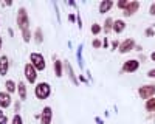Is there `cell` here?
I'll return each mask as SVG.
<instances>
[{"mask_svg":"<svg viewBox=\"0 0 155 124\" xmlns=\"http://www.w3.org/2000/svg\"><path fill=\"white\" fill-rule=\"evenodd\" d=\"M82 44L78 47V53H76V56H78V64H79V67L81 68H84V59H82Z\"/></svg>","mask_w":155,"mask_h":124,"instance_id":"ffe728a7","label":"cell"},{"mask_svg":"<svg viewBox=\"0 0 155 124\" xmlns=\"http://www.w3.org/2000/svg\"><path fill=\"white\" fill-rule=\"evenodd\" d=\"M127 5H129V0H120V2H116V6H118L120 9H126L127 8Z\"/></svg>","mask_w":155,"mask_h":124,"instance_id":"d4e9b609","label":"cell"},{"mask_svg":"<svg viewBox=\"0 0 155 124\" xmlns=\"http://www.w3.org/2000/svg\"><path fill=\"white\" fill-rule=\"evenodd\" d=\"M102 45H104L106 48L109 47V41H107V37H104V41H102Z\"/></svg>","mask_w":155,"mask_h":124,"instance_id":"836d02e7","label":"cell"},{"mask_svg":"<svg viewBox=\"0 0 155 124\" xmlns=\"http://www.w3.org/2000/svg\"><path fill=\"white\" fill-rule=\"evenodd\" d=\"M138 9H140V2H137V0H134V2H129L127 8L123 11V16H124V17H132Z\"/></svg>","mask_w":155,"mask_h":124,"instance_id":"30bf717a","label":"cell"},{"mask_svg":"<svg viewBox=\"0 0 155 124\" xmlns=\"http://www.w3.org/2000/svg\"><path fill=\"white\" fill-rule=\"evenodd\" d=\"M140 68V60L137 59H129L123 64V71L124 73H135Z\"/></svg>","mask_w":155,"mask_h":124,"instance_id":"52a82bcc","label":"cell"},{"mask_svg":"<svg viewBox=\"0 0 155 124\" xmlns=\"http://www.w3.org/2000/svg\"><path fill=\"white\" fill-rule=\"evenodd\" d=\"M54 74H56V78H62V74H64V62L59 60V59H54Z\"/></svg>","mask_w":155,"mask_h":124,"instance_id":"2e32d148","label":"cell"},{"mask_svg":"<svg viewBox=\"0 0 155 124\" xmlns=\"http://www.w3.org/2000/svg\"><path fill=\"white\" fill-rule=\"evenodd\" d=\"M64 70H65L67 76H68V79L71 81L73 85H79V79L76 78V74H74V71H73V67H71V64H70L68 60L64 62Z\"/></svg>","mask_w":155,"mask_h":124,"instance_id":"9c48e42d","label":"cell"},{"mask_svg":"<svg viewBox=\"0 0 155 124\" xmlns=\"http://www.w3.org/2000/svg\"><path fill=\"white\" fill-rule=\"evenodd\" d=\"M0 124H8V118H6V115H5L2 119H0Z\"/></svg>","mask_w":155,"mask_h":124,"instance_id":"d6a6232c","label":"cell"},{"mask_svg":"<svg viewBox=\"0 0 155 124\" xmlns=\"http://www.w3.org/2000/svg\"><path fill=\"white\" fill-rule=\"evenodd\" d=\"M22 37H23V42H25V44H28V42L31 41V31H30V28H27V30L22 31Z\"/></svg>","mask_w":155,"mask_h":124,"instance_id":"7402d4cb","label":"cell"},{"mask_svg":"<svg viewBox=\"0 0 155 124\" xmlns=\"http://www.w3.org/2000/svg\"><path fill=\"white\" fill-rule=\"evenodd\" d=\"M20 110V103L19 101H16V106H14V112H19Z\"/></svg>","mask_w":155,"mask_h":124,"instance_id":"1f68e13d","label":"cell"},{"mask_svg":"<svg viewBox=\"0 0 155 124\" xmlns=\"http://www.w3.org/2000/svg\"><path fill=\"white\" fill-rule=\"evenodd\" d=\"M34 41H36V44H42L44 42V33H42L41 28H36V31H34Z\"/></svg>","mask_w":155,"mask_h":124,"instance_id":"d6986e66","label":"cell"},{"mask_svg":"<svg viewBox=\"0 0 155 124\" xmlns=\"http://www.w3.org/2000/svg\"><path fill=\"white\" fill-rule=\"evenodd\" d=\"M23 74H25V79L28 81V84H36L37 81V70L30 64V62H27L23 67Z\"/></svg>","mask_w":155,"mask_h":124,"instance_id":"277c9868","label":"cell"},{"mask_svg":"<svg viewBox=\"0 0 155 124\" xmlns=\"http://www.w3.org/2000/svg\"><path fill=\"white\" fill-rule=\"evenodd\" d=\"M144 34H146L147 37H153V36H155V30H153V28H147V30L144 31Z\"/></svg>","mask_w":155,"mask_h":124,"instance_id":"484cf974","label":"cell"},{"mask_svg":"<svg viewBox=\"0 0 155 124\" xmlns=\"http://www.w3.org/2000/svg\"><path fill=\"white\" fill-rule=\"evenodd\" d=\"M134 48H135V41L132 39V37H129V39L123 41V42L120 44V47H118L120 53H123V54H126V53H129V51H132Z\"/></svg>","mask_w":155,"mask_h":124,"instance_id":"ba28073f","label":"cell"},{"mask_svg":"<svg viewBox=\"0 0 155 124\" xmlns=\"http://www.w3.org/2000/svg\"><path fill=\"white\" fill-rule=\"evenodd\" d=\"M34 95L37 99H47L50 95H51V85L48 82H39L36 87H34Z\"/></svg>","mask_w":155,"mask_h":124,"instance_id":"6da1fadb","label":"cell"},{"mask_svg":"<svg viewBox=\"0 0 155 124\" xmlns=\"http://www.w3.org/2000/svg\"><path fill=\"white\" fill-rule=\"evenodd\" d=\"M51 121H53V109L45 106L41 112V124H51Z\"/></svg>","mask_w":155,"mask_h":124,"instance_id":"8992f818","label":"cell"},{"mask_svg":"<svg viewBox=\"0 0 155 124\" xmlns=\"http://www.w3.org/2000/svg\"><path fill=\"white\" fill-rule=\"evenodd\" d=\"M149 12H150V16H155V2L149 6Z\"/></svg>","mask_w":155,"mask_h":124,"instance_id":"f1b7e54d","label":"cell"},{"mask_svg":"<svg viewBox=\"0 0 155 124\" xmlns=\"http://www.w3.org/2000/svg\"><path fill=\"white\" fill-rule=\"evenodd\" d=\"M124 30H126V22H124L123 19L113 20V28H112V31H113L115 34H121Z\"/></svg>","mask_w":155,"mask_h":124,"instance_id":"4fadbf2b","label":"cell"},{"mask_svg":"<svg viewBox=\"0 0 155 124\" xmlns=\"http://www.w3.org/2000/svg\"><path fill=\"white\" fill-rule=\"evenodd\" d=\"M30 64H31L37 71H44L45 67H47L45 57H44L41 53H31V54H30Z\"/></svg>","mask_w":155,"mask_h":124,"instance_id":"3957f363","label":"cell"},{"mask_svg":"<svg viewBox=\"0 0 155 124\" xmlns=\"http://www.w3.org/2000/svg\"><path fill=\"white\" fill-rule=\"evenodd\" d=\"M11 106V95L8 92H0V109H8Z\"/></svg>","mask_w":155,"mask_h":124,"instance_id":"7c38bea8","label":"cell"},{"mask_svg":"<svg viewBox=\"0 0 155 124\" xmlns=\"http://www.w3.org/2000/svg\"><path fill=\"white\" fill-rule=\"evenodd\" d=\"M118 47H120V42H118V41L115 39V41L112 42V50H116V48H118Z\"/></svg>","mask_w":155,"mask_h":124,"instance_id":"f546056e","label":"cell"},{"mask_svg":"<svg viewBox=\"0 0 155 124\" xmlns=\"http://www.w3.org/2000/svg\"><path fill=\"white\" fill-rule=\"evenodd\" d=\"M68 20L73 23V22H76V14H68Z\"/></svg>","mask_w":155,"mask_h":124,"instance_id":"4dcf8cb0","label":"cell"},{"mask_svg":"<svg viewBox=\"0 0 155 124\" xmlns=\"http://www.w3.org/2000/svg\"><path fill=\"white\" fill-rule=\"evenodd\" d=\"M16 22H17V27H19L20 31L30 28V17H28V12H27V9H25V8H19Z\"/></svg>","mask_w":155,"mask_h":124,"instance_id":"7a4b0ae2","label":"cell"},{"mask_svg":"<svg viewBox=\"0 0 155 124\" xmlns=\"http://www.w3.org/2000/svg\"><path fill=\"white\" fill-rule=\"evenodd\" d=\"M5 89H6V92L11 95V93H16V82L14 81H11V79H8L6 82H5Z\"/></svg>","mask_w":155,"mask_h":124,"instance_id":"e0dca14e","label":"cell"},{"mask_svg":"<svg viewBox=\"0 0 155 124\" xmlns=\"http://www.w3.org/2000/svg\"><path fill=\"white\" fill-rule=\"evenodd\" d=\"M90 31H92L93 36H98V34L102 31V27H101L99 23H93V25H92V28H90Z\"/></svg>","mask_w":155,"mask_h":124,"instance_id":"603a6c76","label":"cell"},{"mask_svg":"<svg viewBox=\"0 0 155 124\" xmlns=\"http://www.w3.org/2000/svg\"><path fill=\"white\" fill-rule=\"evenodd\" d=\"M147 78L155 79V68H152V70H149V71H147Z\"/></svg>","mask_w":155,"mask_h":124,"instance_id":"83f0119b","label":"cell"},{"mask_svg":"<svg viewBox=\"0 0 155 124\" xmlns=\"http://www.w3.org/2000/svg\"><path fill=\"white\" fill-rule=\"evenodd\" d=\"M144 107H146V110H147V112H152V113H153V112H155V96H153V98H150V99H147Z\"/></svg>","mask_w":155,"mask_h":124,"instance_id":"44dd1931","label":"cell"},{"mask_svg":"<svg viewBox=\"0 0 155 124\" xmlns=\"http://www.w3.org/2000/svg\"><path fill=\"white\" fill-rule=\"evenodd\" d=\"M11 124H23L22 116L19 113H14V116H12V119H11Z\"/></svg>","mask_w":155,"mask_h":124,"instance_id":"cb8c5ba5","label":"cell"},{"mask_svg":"<svg viewBox=\"0 0 155 124\" xmlns=\"http://www.w3.org/2000/svg\"><path fill=\"white\" fill-rule=\"evenodd\" d=\"M9 71V57L8 56H0V74L6 76Z\"/></svg>","mask_w":155,"mask_h":124,"instance_id":"8fae6325","label":"cell"},{"mask_svg":"<svg viewBox=\"0 0 155 124\" xmlns=\"http://www.w3.org/2000/svg\"><path fill=\"white\" fill-rule=\"evenodd\" d=\"M150 59H152V60H153V62H155V51H153V53H152V54H150Z\"/></svg>","mask_w":155,"mask_h":124,"instance_id":"74e56055","label":"cell"},{"mask_svg":"<svg viewBox=\"0 0 155 124\" xmlns=\"http://www.w3.org/2000/svg\"><path fill=\"white\" fill-rule=\"evenodd\" d=\"M2 45H3V39L0 37V50H2Z\"/></svg>","mask_w":155,"mask_h":124,"instance_id":"f35d334b","label":"cell"},{"mask_svg":"<svg viewBox=\"0 0 155 124\" xmlns=\"http://www.w3.org/2000/svg\"><path fill=\"white\" fill-rule=\"evenodd\" d=\"M113 5H115V3L112 2V0H102V2L99 3V6H98V9H99L101 14H106V12H109V11L112 9Z\"/></svg>","mask_w":155,"mask_h":124,"instance_id":"5bb4252c","label":"cell"},{"mask_svg":"<svg viewBox=\"0 0 155 124\" xmlns=\"http://www.w3.org/2000/svg\"><path fill=\"white\" fill-rule=\"evenodd\" d=\"M3 116H5V113H3V110H2V109H0V119H2Z\"/></svg>","mask_w":155,"mask_h":124,"instance_id":"8d00e7d4","label":"cell"},{"mask_svg":"<svg viewBox=\"0 0 155 124\" xmlns=\"http://www.w3.org/2000/svg\"><path fill=\"white\" fill-rule=\"evenodd\" d=\"M138 95H140V98L141 99H150V98H153L155 96V85L153 84H146V85H143V87H140L138 89Z\"/></svg>","mask_w":155,"mask_h":124,"instance_id":"5b68a950","label":"cell"},{"mask_svg":"<svg viewBox=\"0 0 155 124\" xmlns=\"http://www.w3.org/2000/svg\"><path fill=\"white\" fill-rule=\"evenodd\" d=\"M112 28H113V19H112V17H107L106 22H104V27H102V30H104V33L107 34V33L112 31Z\"/></svg>","mask_w":155,"mask_h":124,"instance_id":"ac0fdd59","label":"cell"},{"mask_svg":"<svg viewBox=\"0 0 155 124\" xmlns=\"http://www.w3.org/2000/svg\"><path fill=\"white\" fill-rule=\"evenodd\" d=\"M92 45H93V48H101V47H102V42H101L99 39H95V41L92 42Z\"/></svg>","mask_w":155,"mask_h":124,"instance_id":"4316f807","label":"cell"},{"mask_svg":"<svg viewBox=\"0 0 155 124\" xmlns=\"http://www.w3.org/2000/svg\"><path fill=\"white\" fill-rule=\"evenodd\" d=\"M17 93H19L20 101H25V99L28 98V93H27V84H25L23 81L17 84Z\"/></svg>","mask_w":155,"mask_h":124,"instance_id":"9a60e30c","label":"cell"},{"mask_svg":"<svg viewBox=\"0 0 155 124\" xmlns=\"http://www.w3.org/2000/svg\"><path fill=\"white\" fill-rule=\"evenodd\" d=\"M79 79H81V81H82V82H85V84H87V82H88V81H87V79H85V78H84V76H79Z\"/></svg>","mask_w":155,"mask_h":124,"instance_id":"d590c367","label":"cell"},{"mask_svg":"<svg viewBox=\"0 0 155 124\" xmlns=\"http://www.w3.org/2000/svg\"><path fill=\"white\" fill-rule=\"evenodd\" d=\"M95 121H96L98 124H104V121H102V119H101L99 116H96V118H95Z\"/></svg>","mask_w":155,"mask_h":124,"instance_id":"e575fe53","label":"cell"}]
</instances>
